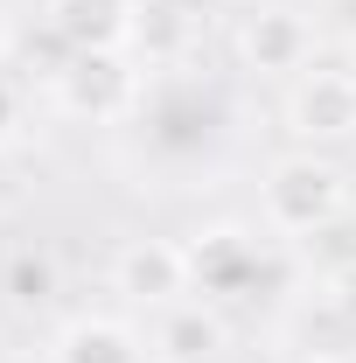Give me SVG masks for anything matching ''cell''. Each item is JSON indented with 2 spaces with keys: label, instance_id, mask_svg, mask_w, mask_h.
I'll return each instance as SVG.
<instances>
[{
  "label": "cell",
  "instance_id": "obj_1",
  "mask_svg": "<svg viewBox=\"0 0 356 363\" xmlns=\"http://www.w3.org/2000/svg\"><path fill=\"white\" fill-rule=\"evenodd\" d=\"M259 210H266V224L279 238H314V230H328L343 210H350V175L328 161V154H279L259 182Z\"/></svg>",
  "mask_w": 356,
  "mask_h": 363
},
{
  "label": "cell",
  "instance_id": "obj_2",
  "mask_svg": "<svg viewBox=\"0 0 356 363\" xmlns=\"http://www.w3.org/2000/svg\"><path fill=\"white\" fill-rule=\"evenodd\" d=\"M49 98H56V112H70L84 126H112L147 105V77H140L133 49H70L49 70Z\"/></svg>",
  "mask_w": 356,
  "mask_h": 363
},
{
  "label": "cell",
  "instance_id": "obj_3",
  "mask_svg": "<svg viewBox=\"0 0 356 363\" xmlns=\"http://www.w3.org/2000/svg\"><path fill=\"white\" fill-rule=\"evenodd\" d=\"M287 133L314 154L356 140V70L350 63H308L287 84Z\"/></svg>",
  "mask_w": 356,
  "mask_h": 363
},
{
  "label": "cell",
  "instance_id": "obj_4",
  "mask_svg": "<svg viewBox=\"0 0 356 363\" xmlns=\"http://www.w3.org/2000/svg\"><path fill=\"white\" fill-rule=\"evenodd\" d=\"M230 56H238V70H252V77H301L314 63V21L301 7H252V14H238V28H230Z\"/></svg>",
  "mask_w": 356,
  "mask_h": 363
},
{
  "label": "cell",
  "instance_id": "obj_5",
  "mask_svg": "<svg viewBox=\"0 0 356 363\" xmlns=\"http://www.w3.org/2000/svg\"><path fill=\"white\" fill-rule=\"evenodd\" d=\"M112 286H119L126 308L168 315L182 294L196 286V272H189V245H175V238H126L119 259H112Z\"/></svg>",
  "mask_w": 356,
  "mask_h": 363
},
{
  "label": "cell",
  "instance_id": "obj_6",
  "mask_svg": "<svg viewBox=\"0 0 356 363\" xmlns=\"http://www.w3.org/2000/svg\"><path fill=\"white\" fill-rule=\"evenodd\" d=\"M49 28L70 49H133L140 0H49Z\"/></svg>",
  "mask_w": 356,
  "mask_h": 363
},
{
  "label": "cell",
  "instance_id": "obj_7",
  "mask_svg": "<svg viewBox=\"0 0 356 363\" xmlns=\"http://www.w3.org/2000/svg\"><path fill=\"white\" fill-rule=\"evenodd\" d=\"M189 272H196L203 294H230V286H245V279L259 272V252H252L245 230H196V245H189Z\"/></svg>",
  "mask_w": 356,
  "mask_h": 363
},
{
  "label": "cell",
  "instance_id": "obj_8",
  "mask_svg": "<svg viewBox=\"0 0 356 363\" xmlns=\"http://www.w3.org/2000/svg\"><path fill=\"white\" fill-rule=\"evenodd\" d=\"M56 363H147L140 335L112 315H77L56 335Z\"/></svg>",
  "mask_w": 356,
  "mask_h": 363
},
{
  "label": "cell",
  "instance_id": "obj_9",
  "mask_svg": "<svg viewBox=\"0 0 356 363\" xmlns=\"http://www.w3.org/2000/svg\"><path fill=\"white\" fill-rule=\"evenodd\" d=\"M217 350H223V315H217V308H189V301H175V308L161 315V342H154V357L210 363Z\"/></svg>",
  "mask_w": 356,
  "mask_h": 363
},
{
  "label": "cell",
  "instance_id": "obj_10",
  "mask_svg": "<svg viewBox=\"0 0 356 363\" xmlns=\"http://www.w3.org/2000/svg\"><path fill=\"white\" fill-rule=\"evenodd\" d=\"M0 286H7V301L14 308H49L56 301V286H63V266H56V252L49 245H21V252H7V272H0Z\"/></svg>",
  "mask_w": 356,
  "mask_h": 363
},
{
  "label": "cell",
  "instance_id": "obj_11",
  "mask_svg": "<svg viewBox=\"0 0 356 363\" xmlns=\"http://www.w3.org/2000/svg\"><path fill=\"white\" fill-rule=\"evenodd\" d=\"M182 43H189V7H175V0H140V35H133L140 56L147 63H168V56H182Z\"/></svg>",
  "mask_w": 356,
  "mask_h": 363
},
{
  "label": "cell",
  "instance_id": "obj_12",
  "mask_svg": "<svg viewBox=\"0 0 356 363\" xmlns=\"http://www.w3.org/2000/svg\"><path fill=\"white\" fill-rule=\"evenodd\" d=\"M14 133H21V91L0 77V154L14 147Z\"/></svg>",
  "mask_w": 356,
  "mask_h": 363
},
{
  "label": "cell",
  "instance_id": "obj_13",
  "mask_svg": "<svg viewBox=\"0 0 356 363\" xmlns=\"http://www.w3.org/2000/svg\"><path fill=\"white\" fill-rule=\"evenodd\" d=\"M7 49H14V14L0 7V63H7Z\"/></svg>",
  "mask_w": 356,
  "mask_h": 363
},
{
  "label": "cell",
  "instance_id": "obj_14",
  "mask_svg": "<svg viewBox=\"0 0 356 363\" xmlns=\"http://www.w3.org/2000/svg\"><path fill=\"white\" fill-rule=\"evenodd\" d=\"M301 363H350V357H301Z\"/></svg>",
  "mask_w": 356,
  "mask_h": 363
},
{
  "label": "cell",
  "instance_id": "obj_15",
  "mask_svg": "<svg viewBox=\"0 0 356 363\" xmlns=\"http://www.w3.org/2000/svg\"><path fill=\"white\" fill-rule=\"evenodd\" d=\"M147 363H175V357H147Z\"/></svg>",
  "mask_w": 356,
  "mask_h": 363
}]
</instances>
